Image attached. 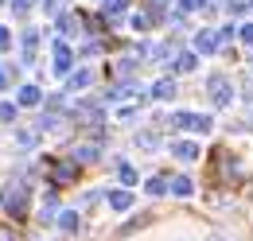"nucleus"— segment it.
I'll list each match as a JSON object with an SVG mask.
<instances>
[{
	"mask_svg": "<svg viewBox=\"0 0 253 241\" xmlns=\"http://www.w3.org/2000/svg\"><path fill=\"white\" fill-rule=\"evenodd\" d=\"M0 206H4V214H12V218H24V214H28V183L12 179L0 191Z\"/></svg>",
	"mask_w": 253,
	"mask_h": 241,
	"instance_id": "1",
	"label": "nucleus"
},
{
	"mask_svg": "<svg viewBox=\"0 0 253 241\" xmlns=\"http://www.w3.org/2000/svg\"><path fill=\"white\" fill-rule=\"evenodd\" d=\"M171 128H183V132H199V136H207L211 128H214V120L207 117V113H171Z\"/></svg>",
	"mask_w": 253,
	"mask_h": 241,
	"instance_id": "2",
	"label": "nucleus"
},
{
	"mask_svg": "<svg viewBox=\"0 0 253 241\" xmlns=\"http://www.w3.org/2000/svg\"><path fill=\"white\" fill-rule=\"evenodd\" d=\"M207 93H211V101H214L218 109H226V105L234 101V90H230V78H226V74H211V78H207Z\"/></svg>",
	"mask_w": 253,
	"mask_h": 241,
	"instance_id": "3",
	"label": "nucleus"
},
{
	"mask_svg": "<svg viewBox=\"0 0 253 241\" xmlns=\"http://www.w3.org/2000/svg\"><path fill=\"white\" fill-rule=\"evenodd\" d=\"M35 55H39V31L28 28L24 35H20V59H24V62H35Z\"/></svg>",
	"mask_w": 253,
	"mask_h": 241,
	"instance_id": "4",
	"label": "nucleus"
},
{
	"mask_svg": "<svg viewBox=\"0 0 253 241\" xmlns=\"http://www.w3.org/2000/svg\"><path fill=\"white\" fill-rule=\"evenodd\" d=\"M105 202H109V210L125 214V210H132V191H128V187H117V191L105 195Z\"/></svg>",
	"mask_w": 253,
	"mask_h": 241,
	"instance_id": "5",
	"label": "nucleus"
},
{
	"mask_svg": "<svg viewBox=\"0 0 253 241\" xmlns=\"http://www.w3.org/2000/svg\"><path fill=\"white\" fill-rule=\"evenodd\" d=\"M74 117L82 120V124H97V120H101V105H97V101H78V105H74Z\"/></svg>",
	"mask_w": 253,
	"mask_h": 241,
	"instance_id": "6",
	"label": "nucleus"
},
{
	"mask_svg": "<svg viewBox=\"0 0 253 241\" xmlns=\"http://www.w3.org/2000/svg\"><path fill=\"white\" fill-rule=\"evenodd\" d=\"M51 59H55V70L66 74V70H70V62H74V55H70V47L59 39V43H51Z\"/></svg>",
	"mask_w": 253,
	"mask_h": 241,
	"instance_id": "7",
	"label": "nucleus"
},
{
	"mask_svg": "<svg viewBox=\"0 0 253 241\" xmlns=\"http://www.w3.org/2000/svg\"><path fill=\"white\" fill-rule=\"evenodd\" d=\"M218 47H222V43H218L214 31H199V35H195V55H214Z\"/></svg>",
	"mask_w": 253,
	"mask_h": 241,
	"instance_id": "8",
	"label": "nucleus"
},
{
	"mask_svg": "<svg viewBox=\"0 0 253 241\" xmlns=\"http://www.w3.org/2000/svg\"><path fill=\"white\" fill-rule=\"evenodd\" d=\"M171 156L183 160V163H191V160H199V144H195V140H171Z\"/></svg>",
	"mask_w": 253,
	"mask_h": 241,
	"instance_id": "9",
	"label": "nucleus"
},
{
	"mask_svg": "<svg viewBox=\"0 0 253 241\" xmlns=\"http://www.w3.org/2000/svg\"><path fill=\"white\" fill-rule=\"evenodd\" d=\"M39 101H43L39 86H20V93H16V105H28V109H35Z\"/></svg>",
	"mask_w": 253,
	"mask_h": 241,
	"instance_id": "10",
	"label": "nucleus"
},
{
	"mask_svg": "<svg viewBox=\"0 0 253 241\" xmlns=\"http://www.w3.org/2000/svg\"><path fill=\"white\" fill-rule=\"evenodd\" d=\"M97 156H101V148H97V144H78V148L70 152V160H74V163H94Z\"/></svg>",
	"mask_w": 253,
	"mask_h": 241,
	"instance_id": "11",
	"label": "nucleus"
},
{
	"mask_svg": "<svg viewBox=\"0 0 253 241\" xmlns=\"http://www.w3.org/2000/svg\"><path fill=\"white\" fill-rule=\"evenodd\" d=\"M152 97L156 101H171L175 97V78H160L156 86H152Z\"/></svg>",
	"mask_w": 253,
	"mask_h": 241,
	"instance_id": "12",
	"label": "nucleus"
},
{
	"mask_svg": "<svg viewBox=\"0 0 253 241\" xmlns=\"http://www.w3.org/2000/svg\"><path fill=\"white\" fill-rule=\"evenodd\" d=\"M195 66H199L195 51H183V55H175V62H171V70H175V74H191Z\"/></svg>",
	"mask_w": 253,
	"mask_h": 241,
	"instance_id": "13",
	"label": "nucleus"
},
{
	"mask_svg": "<svg viewBox=\"0 0 253 241\" xmlns=\"http://www.w3.org/2000/svg\"><path fill=\"white\" fill-rule=\"evenodd\" d=\"M132 144H136L140 152H156L160 148V136L152 132V128H144V132H136V140H132Z\"/></svg>",
	"mask_w": 253,
	"mask_h": 241,
	"instance_id": "14",
	"label": "nucleus"
},
{
	"mask_svg": "<svg viewBox=\"0 0 253 241\" xmlns=\"http://www.w3.org/2000/svg\"><path fill=\"white\" fill-rule=\"evenodd\" d=\"M128 12V0H105V4H101V16H105V20H117V16H125Z\"/></svg>",
	"mask_w": 253,
	"mask_h": 241,
	"instance_id": "15",
	"label": "nucleus"
},
{
	"mask_svg": "<svg viewBox=\"0 0 253 241\" xmlns=\"http://www.w3.org/2000/svg\"><path fill=\"white\" fill-rule=\"evenodd\" d=\"M59 199H55V195H47V199H43V210H39V218H43V222H55V218H59Z\"/></svg>",
	"mask_w": 253,
	"mask_h": 241,
	"instance_id": "16",
	"label": "nucleus"
},
{
	"mask_svg": "<svg viewBox=\"0 0 253 241\" xmlns=\"http://www.w3.org/2000/svg\"><path fill=\"white\" fill-rule=\"evenodd\" d=\"M171 195H179V199H187V195H195V183H191L187 175H175V179H171Z\"/></svg>",
	"mask_w": 253,
	"mask_h": 241,
	"instance_id": "17",
	"label": "nucleus"
},
{
	"mask_svg": "<svg viewBox=\"0 0 253 241\" xmlns=\"http://www.w3.org/2000/svg\"><path fill=\"white\" fill-rule=\"evenodd\" d=\"M59 226H63L66 234H78V226H82L78 210H63V214H59Z\"/></svg>",
	"mask_w": 253,
	"mask_h": 241,
	"instance_id": "18",
	"label": "nucleus"
},
{
	"mask_svg": "<svg viewBox=\"0 0 253 241\" xmlns=\"http://www.w3.org/2000/svg\"><path fill=\"white\" fill-rule=\"evenodd\" d=\"M39 128H43V132H63V117H59V113L51 109V113H43V120H39Z\"/></svg>",
	"mask_w": 253,
	"mask_h": 241,
	"instance_id": "19",
	"label": "nucleus"
},
{
	"mask_svg": "<svg viewBox=\"0 0 253 241\" xmlns=\"http://www.w3.org/2000/svg\"><path fill=\"white\" fill-rule=\"evenodd\" d=\"M90 82H94V70H74L70 74V90H86Z\"/></svg>",
	"mask_w": 253,
	"mask_h": 241,
	"instance_id": "20",
	"label": "nucleus"
},
{
	"mask_svg": "<svg viewBox=\"0 0 253 241\" xmlns=\"http://www.w3.org/2000/svg\"><path fill=\"white\" fill-rule=\"evenodd\" d=\"M74 167H78L74 160L70 163H55V183H74Z\"/></svg>",
	"mask_w": 253,
	"mask_h": 241,
	"instance_id": "21",
	"label": "nucleus"
},
{
	"mask_svg": "<svg viewBox=\"0 0 253 241\" xmlns=\"http://www.w3.org/2000/svg\"><path fill=\"white\" fill-rule=\"evenodd\" d=\"M148 24H152V12H132L128 16V28L132 31H148Z\"/></svg>",
	"mask_w": 253,
	"mask_h": 241,
	"instance_id": "22",
	"label": "nucleus"
},
{
	"mask_svg": "<svg viewBox=\"0 0 253 241\" xmlns=\"http://www.w3.org/2000/svg\"><path fill=\"white\" fill-rule=\"evenodd\" d=\"M144 191H148L152 199H160V195H168V191H171V183H168V179H148V183H144Z\"/></svg>",
	"mask_w": 253,
	"mask_h": 241,
	"instance_id": "23",
	"label": "nucleus"
},
{
	"mask_svg": "<svg viewBox=\"0 0 253 241\" xmlns=\"http://www.w3.org/2000/svg\"><path fill=\"white\" fill-rule=\"evenodd\" d=\"M117 179L125 183V187H132V183H136V167H132V163H117Z\"/></svg>",
	"mask_w": 253,
	"mask_h": 241,
	"instance_id": "24",
	"label": "nucleus"
},
{
	"mask_svg": "<svg viewBox=\"0 0 253 241\" xmlns=\"http://www.w3.org/2000/svg\"><path fill=\"white\" fill-rule=\"evenodd\" d=\"M16 120V101H0V124H12Z\"/></svg>",
	"mask_w": 253,
	"mask_h": 241,
	"instance_id": "25",
	"label": "nucleus"
},
{
	"mask_svg": "<svg viewBox=\"0 0 253 241\" xmlns=\"http://www.w3.org/2000/svg\"><path fill=\"white\" fill-rule=\"evenodd\" d=\"M16 144H20V148H35V132L32 128H20V132H16Z\"/></svg>",
	"mask_w": 253,
	"mask_h": 241,
	"instance_id": "26",
	"label": "nucleus"
},
{
	"mask_svg": "<svg viewBox=\"0 0 253 241\" xmlns=\"http://www.w3.org/2000/svg\"><path fill=\"white\" fill-rule=\"evenodd\" d=\"M234 35H242V24H226V28L218 31V43H230Z\"/></svg>",
	"mask_w": 253,
	"mask_h": 241,
	"instance_id": "27",
	"label": "nucleus"
},
{
	"mask_svg": "<svg viewBox=\"0 0 253 241\" xmlns=\"http://www.w3.org/2000/svg\"><path fill=\"white\" fill-rule=\"evenodd\" d=\"M59 31H63V35H74V31H78V20H74V16H63V20H59Z\"/></svg>",
	"mask_w": 253,
	"mask_h": 241,
	"instance_id": "28",
	"label": "nucleus"
},
{
	"mask_svg": "<svg viewBox=\"0 0 253 241\" xmlns=\"http://www.w3.org/2000/svg\"><path fill=\"white\" fill-rule=\"evenodd\" d=\"M199 8H207V0H179V12L187 16V12H199Z\"/></svg>",
	"mask_w": 253,
	"mask_h": 241,
	"instance_id": "29",
	"label": "nucleus"
},
{
	"mask_svg": "<svg viewBox=\"0 0 253 241\" xmlns=\"http://www.w3.org/2000/svg\"><path fill=\"white\" fill-rule=\"evenodd\" d=\"M136 109H140V105H121L113 117H117V120H132V117H136Z\"/></svg>",
	"mask_w": 253,
	"mask_h": 241,
	"instance_id": "30",
	"label": "nucleus"
},
{
	"mask_svg": "<svg viewBox=\"0 0 253 241\" xmlns=\"http://www.w3.org/2000/svg\"><path fill=\"white\" fill-rule=\"evenodd\" d=\"M8 47H12V31L0 28V51H8Z\"/></svg>",
	"mask_w": 253,
	"mask_h": 241,
	"instance_id": "31",
	"label": "nucleus"
},
{
	"mask_svg": "<svg viewBox=\"0 0 253 241\" xmlns=\"http://www.w3.org/2000/svg\"><path fill=\"white\" fill-rule=\"evenodd\" d=\"M238 39H246V43H253V24H242V35Z\"/></svg>",
	"mask_w": 253,
	"mask_h": 241,
	"instance_id": "32",
	"label": "nucleus"
},
{
	"mask_svg": "<svg viewBox=\"0 0 253 241\" xmlns=\"http://www.w3.org/2000/svg\"><path fill=\"white\" fill-rule=\"evenodd\" d=\"M63 4H66V0H43V8H47V12H59Z\"/></svg>",
	"mask_w": 253,
	"mask_h": 241,
	"instance_id": "33",
	"label": "nucleus"
},
{
	"mask_svg": "<svg viewBox=\"0 0 253 241\" xmlns=\"http://www.w3.org/2000/svg\"><path fill=\"white\" fill-rule=\"evenodd\" d=\"M0 241H20V238H16L12 230H4V226H0Z\"/></svg>",
	"mask_w": 253,
	"mask_h": 241,
	"instance_id": "34",
	"label": "nucleus"
},
{
	"mask_svg": "<svg viewBox=\"0 0 253 241\" xmlns=\"http://www.w3.org/2000/svg\"><path fill=\"white\" fill-rule=\"evenodd\" d=\"M12 4H16V12H28L32 8V0H12Z\"/></svg>",
	"mask_w": 253,
	"mask_h": 241,
	"instance_id": "35",
	"label": "nucleus"
},
{
	"mask_svg": "<svg viewBox=\"0 0 253 241\" xmlns=\"http://www.w3.org/2000/svg\"><path fill=\"white\" fill-rule=\"evenodd\" d=\"M4 86H8V74H4V70H0V90H4Z\"/></svg>",
	"mask_w": 253,
	"mask_h": 241,
	"instance_id": "36",
	"label": "nucleus"
},
{
	"mask_svg": "<svg viewBox=\"0 0 253 241\" xmlns=\"http://www.w3.org/2000/svg\"><path fill=\"white\" fill-rule=\"evenodd\" d=\"M250 128H253V113H250Z\"/></svg>",
	"mask_w": 253,
	"mask_h": 241,
	"instance_id": "37",
	"label": "nucleus"
},
{
	"mask_svg": "<svg viewBox=\"0 0 253 241\" xmlns=\"http://www.w3.org/2000/svg\"><path fill=\"white\" fill-rule=\"evenodd\" d=\"M211 241H226V238H211Z\"/></svg>",
	"mask_w": 253,
	"mask_h": 241,
	"instance_id": "38",
	"label": "nucleus"
}]
</instances>
